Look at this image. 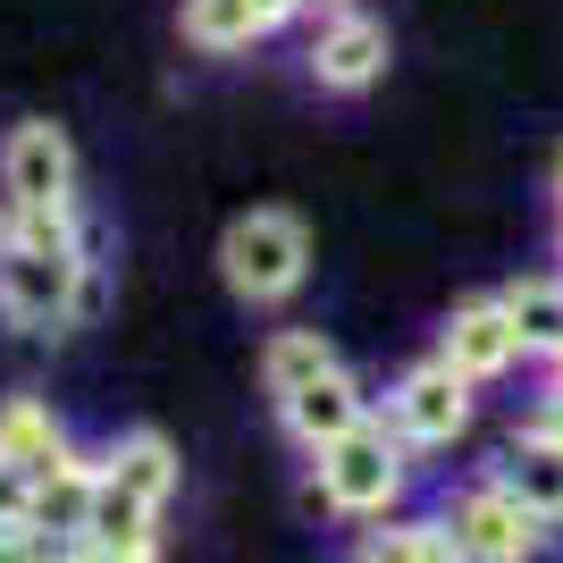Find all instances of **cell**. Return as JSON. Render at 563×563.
I'll use <instances>...</instances> for the list:
<instances>
[{
  "mask_svg": "<svg viewBox=\"0 0 563 563\" xmlns=\"http://www.w3.org/2000/svg\"><path fill=\"white\" fill-rule=\"evenodd\" d=\"M219 278H228L235 303H253V311L295 303L311 278V228L295 211H235L228 235H219Z\"/></svg>",
  "mask_w": 563,
  "mask_h": 563,
  "instance_id": "cell-3",
  "label": "cell"
},
{
  "mask_svg": "<svg viewBox=\"0 0 563 563\" xmlns=\"http://www.w3.org/2000/svg\"><path fill=\"white\" fill-rule=\"evenodd\" d=\"M387 59H396V43L371 9H320V34L303 43V76L336 101H362L387 76Z\"/></svg>",
  "mask_w": 563,
  "mask_h": 563,
  "instance_id": "cell-7",
  "label": "cell"
},
{
  "mask_svg": "<svg viewBox=\"0 0 563 563\" xmlns=\"http://www.w3.org/2000/svg\"><path fill=\"white\" fill-rule=\"evenodd\" d=\"M336 362V345L320 329H278L269 336V345H261V396L278 404V396H295V387H303V378H320Z\"/></svg>",
  "mask_w": 563,
  "mask_h": 563,
  "instance_id": "cell-17",
  "label": "cell"
},
{
  "mask_svg": "<svg viewBox=\"0 0 563 563\" xmlns=\"http://www.w3.org/2000/svg\"><path fill=\"white\" fill-rule=\"evenodd\" d=\"M93 228L76 219H18L9 253H0V329L18 336H68L85 278H93Z\"/></svg>",
  "mask_w": 563,
  "mask_h": 563,
  "instance_id": "cell-1",
  "label": "cell"
},
{
  "mask_svg": "<svg viewBox=\"0 0 563 563\" xmlns=\"http://www.w3.org/2000/svg\"><path fill=\"white\" fill-rule=\"evenodd\" d=\"M505 311L521 329V362H555L563 353V269H539V278L505 286Z\"/></svg>",
  "mask_w": 563,
  "mask_h": 563,
  "instance_id": "cell-16",
  "label": "cell"
},
{
  "mask_svg": "<svg viewBox=\"0 0 563 563\" xmlns=\"http://www.w3.org/2000/svg\"><path fill=\"white\" fill-rule=\"evenodd\" d=\"M101 479H118L126 496H143V505H161L177 496V479H186V463H177V446H168L161 429H126L110 454H101Z\"/></svg>",
  "mask_w": 563,
  "mask_h": 563,
  "instance_id": "cell-15",
  "label": "cell"
},
{
  "mask_svg": "<svg viewBox=\"0 0 563 563\" xmlns=\"http://www.w3.org/2000/svg\"><path fill=\"white\" fill-rule=\"evenodd\" d=\"M404 488H412V446L387 429V412L353 421L345 438H329V446L311 454V505H320L329 521H378V514H396Z\"/></svg>",
  "mask_w": 563,
  "mask_h": 563,
  "instance_id": "cell-2",
  "label": "cell"
},
{
  "mask_svg": "<svg viewBox=\"0 0 563 563\" xmlns=\"http://www.w3.org/2000/svg\"><path fill=\"white\" fill-rule=\"evenodd\" d=\"M555 261H563V211H555Z\"/></svg>",
  "mask_w": 563,
  "mask_h": 563,
  "instance_id": "cell-24",
  "label": "cell"
},
{
  "mask_svg": "<svg viewBox=\"0 0 563 563\" xmlns=\"http://www.w3.org/2000/svg\"><path fill=\"white\" fill-rule=\"evenodd\" d=\"M59 446H68V429H59V412H51L43 396H9L0 404V454H9V463L43 471Z\"/></svg>",
  "mask_w": 563,
  "mask_h": 563,
  "instance_id": "cell-18",
  "label": "cell"
},
{
  "mask_svg": "<svg viewBox=\"0 0 563 563\" xmlns=\"http://www.w3.org/2000/svg\"><path fill=\"white\" fill-rule=\"evenodd\" d=\"M371 412H378L371 387H362L345 362H329V371L303 378L295 396H278V429H286V438H295L303 454H320L329 438H345V429H353V421H371Z\"/></svg>",
  "mask_w": 563,
  "mask_h": 563,
  "instance_id": "cell-9",
  "label": "cell"
},
{
  "mask_svg": "<svg viewBox=\"0 0 563 563\" xmlns=\"http://www.w3.org/2000/svg\"><path fill=\"white\" fill-rule=\"evenodd\" d=\"M521 429H547V438H563V371H547V396L521 412Z\"/></svg>",
  "mask_w": 563,
  "mask_h": 563,
  "instance_id": "cell-20",
  "label": "cell"
},
{
  "mask_svg": "<svg viewBox=\"0 0 563 563\" xmlns=\"http://www.w3.org/2000/svg\"><path fill=\"white\" fill-rule=\"evenodd\" d=\"M387 429H396L412 454H438V446H454L471 429V378L454 371L446 353H429V362H412V371L387 387Z\"/></svg>",
  "mask_w": 563,
  "mask_h": 563,
  "instance_id": "cell-6",
  "label": "cell"
},
{
  "mask_svg": "<svg viewBox=\"0 0 563 563\" xmlns=\"http://www.w3.org/2000/svg\"><path fill=\"white\" fill-rule=\"evenodd\" d=\"M438 353H446L471 387L505 378L521 362V329H514V311H505V295H471V303H454L446 329H438Z\"/></svg>",
  "mask_w": 563,
  "mask_h": 563,
  "instance_id": "cell-8",
  "label": "cell"
},
{
  "mask_svg": "<svg viewBox=\"0 0 563 563\" xmlns=\"http://www.w3.org/2000/svg\"><path fill=\"white\" fill-rule=\"evenodd\" d=\"M353 555H371V563H463V547H454L446 514H378L362 521V539H353Z\"/></svg>",
  "mask_w": 563,
  "mask_h": 563,
  "instance_id": "cell-14",
  "label": "cell"
},
{
  "mask_svg": "<svg viewBox=\"0 0 563 563\" xmlns=\"http://www.w3.org/2000/svg\"><path fill=\"white\" fill-rule=\"evenodd\" d=\"M488 471L547 521V530H563V438H547V429H514V446L496 454Z\"/></svg>",
  "mask_w": 563,
  "mask_h": 563,
  "instance_id": "cell-13",
  "label": "cell"
},
{
  "mask_svg": "<svg viewBox=\"0 0 563 563\" xmlns=\"http://www.w3.org/2000/svg\"><path fill=\"white\" fill-rule=\"evenodd\" d=\"M547 194H555V211H563V152H555V186H547Z\"/></svg>",
  "mask_w": 563,
  "mask_h": 563,
  "instance_id": "cell-23",
  "label": "cell"
},
{
  "mask_svg": "<svg viewBox=\"0 0 563 563\" xmlns=\"http://www.w3.org/2000/svg\"><path fill=\"white\" fill-rule=\"evenodd\" d=\"M446 530H454V547H463V563H530V555H547V521L530 514L496 471H479V479H463V488L446 496Z\"/></svg>",
  "mask_w": 563,
  "mask_h": 563,
  "instance_id": "cell-5",
  "label": "cell"
},
{
  "mask_svg": "<svg viewBox=\"0 0 563 563\" xmlns=\"http://www.w3.org/2000/svg\"><path fill=\"white\" fill-rule=\"evenodd\" d=\"M547 371H563V353H555V362H547Z\"/></svg>",
  "mask_w": 563,
  "mask_h": 563,
  "instance_id": "cell-25",
  "label": "cell"
},
{
  "mask_svg": "<svg viewBox=\"0 0 563 563\" xmlns=\"http://www.w3.org/2000/svg\"><path fill=\"white\" fill-rule=\"evenodd\" d=\"M93 488H101V454H76L59 446L43 471H34V530H51L59 547H76V530H85V514H93Z\"/></svg>",
  "mask_w": 563,
  "mask_h": 563,
  "instance_id": "cell-12",
  "label": "cell"
},
{
  "mask_svg": "<svg viewBox=\"0 0 563 563\" xmlns=\"http://www.w3.org/2000/svg\"><path fill=\"white\" fill-rule=\"evenodd\" d=\"M9 235H18V211H9V194H0V253H9Z\"/></svg>",
  "mask_w": 563,
  "mask_h": 563,
  "instance_id": "cell-21",
  "label": "cell"
},
{
  "mask_svg": "<svg viewBox=\"0 0 563 563\" xmlns=\"http://www.w3.org/2000/svg\"><path fill=\"white\" fill-rule=\"evenodd\" d=\"M25 514H34V471L0 454V539H9V530H18Z\"/></svg>",
  "mask_w": 563,
  "mask_h": 563,
  "instance_id": "cell-19",
  "label": "cell"
},
{
  "mask_svg": "<svg viewBox=\"0 0 563 563\" xmlns=\"http://www.w3.org/2000/svg\"><path fill=\"white\" fill-rule=\"evenodd\" d=\"M303 18V0H186V43L211 51V59H228V51H253L269 43V34H286V25Z\"/></svg>",
  "mask_w": 563,
  "mask_h": 563,
  "instance_id": "cell-11",
  "label": "cell"
},
{
  "mask_svg": "<svg viewBox=\"0 0 563 563\" xmlns=\"http://www.w3.org/2000/svg\"><path fill=\"white\" fill-rule=\"evenodd\" d=\"M303 9H311V18H320V9H362V0H303Z\"/></svg>",
  "mask_w": 563,
  "mask_h": 563,
  "instance_id": "cell-22",
  "label": "cell"
},
{
  "mask_svg": "<svg viewBox=\"0 0 563 563\" xmlns=\"http://www.w3.org/2000/svg\"><path fill=\"white\" fill-rule=\"evenodd\" d=\"M0 194H9V211H18V219H76V211H85L68 126L18 118V126L0 135Z\"/></svg>",
  "mask_w": 563,
  "mask_h": 563,
  "instance_id": "cell-4",
  "label": "cell"
},
{
  "mask_svg": "<svg viewBox=\"0 0 563 563\" xmlns=\"http://www.w3.org/2000/svg\"><path fill=\"white\" fill-rule=\"evenodd\" d=\"M68 555H85V563H143V555H161V505H143V496H126L118 479H101L93 514H85V530H76Z\"/></svg>",
  "mask_w": 563,
  "mask_h": 563,
  "instance_id": "cell-10",
  "label": "cell"
}]
</instances>
